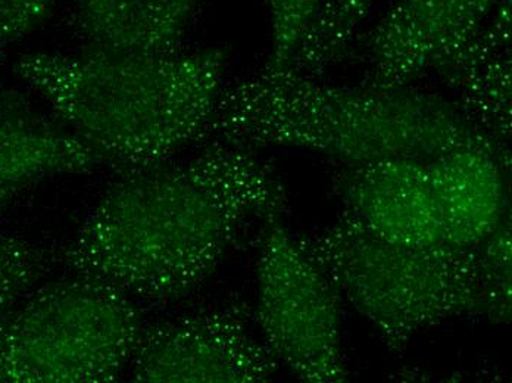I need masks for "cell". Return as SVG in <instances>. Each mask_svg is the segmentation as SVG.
I'll return each mask as SVG.
<instances>
[{
    "instance_id": "cell-1",
    "label": "cell",
    "mask_w": 512,
    "mask_h": 383,
    "mask_svg": "<svg viewBox=\"0 0 512 383\" xmlns=\"http://www.w3.org/2000/svg\"><path fill=\"white\" fill-rule=\"evenodd\" d=\"M287 208L282 179L255 149L205 140L183 163L121 174L59 261L131 298L179 301L215 273L248 224Z\"/></svg>"
},
{
    "instance_id": "cell-2",
    "label": "cell",
    "mask_w": 512,
    "mask_h": 383,
    "mask_svg": "<svg viewBox=\"0 0 512 383\" xmlns=\"http://www.w3.org/2000/svg\"><path fill=\"white\" fill-rule=\"evenodd\" d=\"M205 140L245 148H293L343 165L432 161L480 149L511 170V151L490 139L451 99L417 87L339 86L292 70L224 86Z\"/></svg>"
},
{
    "instance_id": "cell-3",
    "label": "cell",
    "mask_w": 512,
    "mask_h": 383,
    "mask_svg": "<svg viewBox=\"0 0 512 383\" xmlns=\"http://www.w3.org/2000/svg\"><path fill=\"white\" fill-rule=\"evenodd\" d=\"M229 49L174 54L87 49L21 55L14 73L120 174L167 163L202 142L223 92Z\"/></svg>"
},
{
    "instance_id": "cell-4",
    "label": "cell",
    "mask_w": 512,
    "mask_h": 383,
    "mask_svg": "<svg viewBox=\"0 0 512 383\" xmlns=\"http://www.w3.org/2000/svg\"><path fill=\"white\" fill-rule=\"evenodd\" d=\"M299 239L340 297L368 320L396 356L424 330L460 317H483L474 248L446 242L398 244L345 213Z\"/></svg>"
},
{
    "instance_id": "cell-5",
    "label": "cell",
    "mask_w": 512,
    "mask_h": 383,
    "mask_svg": "<svg viewBox=\"0 0 512 383\" xmlns=\"http://www.w3.org/2000/svg\"><path fill=\"white\" fill-rule=\"evenodd\" d=\"M134 298L71 274L28 292L0 325V383H108L142 338Z\"/></svg>"
},
{
    "instance_id": "cell-6",
    "label": "cell",
    "mask_w": 512,
    "mask_h": 383,
    "mask_svg": "<svg viewBox=\"0 0 512 383\" xmlns=\"http://www.w3.org/2000/svg\"><path fill=\"white\" fill-rule=\"evenodd\" d=\"M256 282L254 320L280 366L302 382L348 381L342 297L284 216L262 223Z\"/></svg>"
},
{
    "instance_id": "cell-7",
    "label": "cell",
    "mask_w": 512,
    "mask_h": 383,
    "mask_svg": "<svg viewBox=\"0 0 512 383\" xmlns=\"http://www.w3.org/2000/svg\"><path fill=\"white\" fill-rule=\"evenodd\" d=\"M254 311L242 301L202 308L143 329L131 360L134 382L259 383L280 364L252 330Z\"/></svg>"
},
{
    "instance_id": "cell-8",
    "label": "cell",
    "mask_w": 512,
    "mask_h": 383,
    "mask_svg": "<svg viewBox=\"0 0 512 383\" xmlns=\"http://www.w3.org/2000/svg\"><path fill=\"white\" fill-rule=\"evenodd\" d=\"M499 0H398L368 34L364 84L411 86L467 42Z\"/></svg>"
},
{
    "instance_id": "cell-9",
    "label": "cell",
    "mask_w": 512,
    "mask_h": 383,
    "mask_svg": "<svg viewBox=\"0 0 512 383\" xmlns=\"http://www.w3.org/2000/svg\"><path fill=\"white\" fill-rule=\"evenodd\" d=\"M429 161L395 160L343 165L333 193L348 214L387 241L407 245L443 242Z\"/></svg>"
},
{
    "instance_id": "cell-10",
    "label": "cell",
    "mask_w": 512,
    "mask_h": 383,
    "mask_svg": "<svg viewBox=\"0 0 512 383\" xmlns=\"http://www.w3.org/2000/svg\"><path fill=\"white\" fill-rule=\"evenodd\" d=\"M464 114L510 149L512 118L511 0H499L480 30L433 68Z\"/></svg>"
},
{
    "instance_id": "cell-11",
    "label": "cell",
    "mask_w": 512,
    "mask_h": 383,
    "mask_svg": "<svg viewBox=\"0 0 512 383\" xmlns=\"http://www.w3.org/2000/svg\"><path fill=\"white\" fill-rule=\"evenodd\" d=\"M427 165L446 244L474 248L510 214V170L489 152L461 149Z\"/></svg>"
},
{
    "instance_id": "cell-12",
    "label": "cell",
    "mask_w": 512,
    "mask_h": 383,
    "mask_svg": "<svg viewBox=\"0 0 512 383\" xmlns=\"http://www.w3.org/2000/svg\"><path fill=\"white\" fill-rule=\"evenodd\" d=\"M87 49L174 54L202 0H68Z\"/></svg>"
},
{
    "instance_id": "cell-13",
    "label": "cell",
    "mask_w": 512,
    "mask_h": 383,
    "mask_svg": "<svg viewBox=\"0 0 512 383\" xmlns=\"http://www.w3.org/2000/svg\"><path fill=\"white\" fill-rule=\"evenodd\" d=\"M101 158L64 124L5 99L0 112V205L46 177L87 173Z\"/></svg>"
},
{
    "instance_id": "cell-14",
    "label": "cell",
    "mask_w": 512,
    "mask_h": 383,
    "mask_svg": "<svg viewBox=\"0 0 512 383\" xmlns=\"http://www.w3.org/2000/svg\"><path fill=\"white\" fill-rule=\"evenodd\" d=\"M374 3L376 0H326L286 70L315 79L323 76L348 54Z\"/></svg>"
},
{
    "instance_id": "cell-15",
    "label": "cell",
    "mask_w": 512,
    "mask_h": 383,
    "mask_svg": "<svg viewBox=\"0 0 512 383\" xmlns=\"http://www.w3.org/2000/svg\"><path fill=\"white\" fill-rule=\"evenodd\" d=\"M476 252L477 272L483 297V317L492 323H510L512 316L511 214L486 236Z\"/></svg>"
},
{
    "instance_id": "cell-16",
    "label": "cell",
    "mask_w": 512,
    "mask_h": 383,
    "mask_svg": "<svg viewBox=\"0 0 512 383\" xmlns=\"http://www.w3.org/2000/svg\"><path fill=\"white\" fill-rule=\"evenodd\" d=\"M46 269L48 257L42 249L0 229V325Z\"/></svg>"
},
{
    "instance_id": "cell-17",
    "label": "cell",
    "mask_w": 512,
    "mask_h": 383,
    "mask_svg": "<svg viewBox=\"0 0 512 383\" xmlns=\"http://www.w3.org/2000/svg\"><path fill=\"white\" fill-rule=\"evenodd\" d=\"M326 0H267L271 48L264 70L289 68Z\"/></svg>"
},
{
    "instance_id": "cell-18",
    "label": "cell",
    "mask_w": 512,
    "mask_h": 383,
    "mask_svg": "<svg viewBox=\"0 0 512 383\" xmlns=\"http://www.w3.org/2000/svg\"><path fill=\"white\" fill-rule=\"evenodd\" d=\"M56 0H0V48L23 39L51 14Z\"/></svg>"
},
{
    "instance_id": "cell-19",
    "label": "cell",
    "mask_w": 512,
    "mask_h": 383,
    "mask_svg": "<svg viewBox=\"0 0 512 383\" xmlns=\"http://www.w3.org/2000/svg\"><path fill=\"white\" fill-rule=\"evenodd\" d=\"M6 96L3 95L2 89H0V112L3 110V105H5Z\"/></svg>"
}]
</instances>
